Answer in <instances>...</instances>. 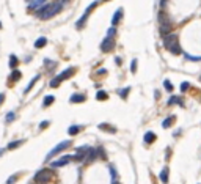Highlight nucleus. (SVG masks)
Instances as JSON below:
<instances>
[{
    "instance_id": "f8f14e48",
    "label": "nucleus",
    "mask_w": 201,
    "mask_h": 184,
    "mask_svg": "<svg viewBox=\"0 0 201 184\" xmlns=\"http://www.w3.org/2000/svg\"><path fill=\"white\" fill-rule=\"evenodd\" d=\"M96 154H98V151L94 148H90L88 149V153H87V159H85V164H90L93 159H96Z\"/></svg>"
},
{
    "instance_id": "6ab92c4d",
    "label": "nucleus",
    "mask_w": 201,
    "mask_h": 184,
    "mask_svg": "<svg viewBox=\"0 0 201 184\" xmlns=\"http://www.w3.org/2000/svg\"><path fill=\"white\" fill-rule=\"evenodd\" d=\"M99 129H102V131H109V132H112V134H115V132H116V127L110 126V124H105V123H100V124H99Z\"/></svg>"
},
{
    "instance_id": "393cba45",
    "label": "nucleus",
    "mask_w": 201,
    "mask_h": 184,
    "mask_svg": "<svg viewBox=\"0 0 201 184\" xmlns=\"http://www.w3.org/2000/svg\"><path fill=\"white\" fill-rule=\"evenodd\" d=\"M54 101H55V98L52 96V94H49V96H46V98H44V101H43V105H44V107H49V105L52 104Z\"/></svg>"
},
{
    "instance_id": "39448f33",
    "label": "nucleus",
    "mask_w": 201,
    "mask_h": 184,
    "mask_svg": "<svg viewBox=\"0 0 201 184\" xmlns=\"http://www.w3.org/2000/svg\"><path fill=\"white\" fill-rule=\"evenodd\" d=\"M71 146V142L69 140H65V142H60L58 145H57V146H55L54 149H52V151H50L47 156H46V160H50V159H52V158H55V156H57L58 153H61V151H63V149H66V148H69Z\"/></svg>"
},
{
    "instance_id": "79ce46f5",
    "label": "nucleus",
    "mask_w": 201,
    "mask_h": 184,
    "mask_svg": "<svg viewBox=\"0 0 201 184\" xmlns=\"http://www.w3.org/2000/svg\"><path fill=\"white\" fill-rule=\"evenodd\" d=\"M112 184H118V181H115V183H112Z\"/></svg>"
},
{
    "instance_id": "20e7f679",
    "label": "nucleus",
    "mask_w": 201,
    "mask_h": 184,
    "mask_svg": "<svg viewBox=\"0 0 201 184\" xmlns=\"http://www.w3.org/2000/svg\"><path fill=\"white\" fill-rule=\"evenodd\" d=\"M54 176H55V173H54L52 169H41L40 171H36V175H35L33 180H35V183H38V184H46L49 181H52Z\"/></svg>"
},
{
    "instance_id": "c756f323",
    "label": "nucleus",
    "mask_w": 201,
    "mask_h": 184,
    "mask_svg": "<svg viewBox=\"0 0 201 184\" xmlns=\"http://www.w3.org/2000/svg\"><path fill=\"white\" fill-rule=\"evenodd\" d=\"M109 170H110V175H112V183H115V181H116V170H115V167L110 165Z\"/></svg>"
},
{
    "instance_id": "ea45409f",
    "label": "nucleus",
    "mask_w": 201,
    "mask_h": 184,
    "mask_svg": "<svg viewBox=\"0 0 201 184\" xmlns=\"http://www.w3.org/2000/svg\"><path fill=\"white\" fill-rule=\"evenodd\" d=\"M159 3H160V7H165V5H167V2H165V0H160Z\"/></svg>"
},
{
    "instance_id": "a878e982",
    "label": "nucleus",
    "mask_w": 201,
    "mask_h": 184,
    "mask_svg": "<svg viewBox=\"0 0 201 184\" xmlns=\"http://www.w3.org/2000/svg\"><path fill=\"white\" fill-rule=\"evenodd\" d=\"M18 57L16 55H10V68H13V69H16V66H18Z\"/></svg>"
},
{
    "instance_id": "9b49d317",
    "label": "nucleus",
    "mask_w": 201,
    "mask_h": 184,
    "mask_svg": "<svg viewBox=\"0 0 201 184\" xmlns=\"http://www.w3.org/2000/svg\"><path fill=\"white\" fill-rule=\"evenodd\" d=\"M85 94H79V93H76V94H72V96L69 98V102L71 104H76V102H83L85 101Z\"/></svg>"
},
{
    "instance_id": "0eeeda50",
    "label": "nucleus",
    "mask_w": 201,
    "mask_h": 184,
    "mask_svg": "<svg viewBox=\"0 0 201 184\" xmlns=\"http://www.w3.org/2000/svg\"><path fill=\"white\" fill-rule=\"evenodd\" d=\"M98 3H99V2H91V5H90V7H88V8L85 10V14H83L82 18L76 22V27H77V29H80V27H83V25H85V22H87V19H88V14H90V11H91L94 7H96Z\"/></svg>"
},
{
    "instance_id": "2f4dec72",
    "label": "nucleus",
    "mask_w": 201,
    "mask_h": 184,
    "mask_svg": "<svg viewBox=\"0 0 201 184\" xmlns=\"http://www.w3.org/2000/svg\"><path fill=\"white\" fill-rule=\"evenodd\" d=\"M18 178H19V175H18V173L11 175V176H10V180L7 181V184H14V183H16V180H18Z\"/></svg>"
},
{
    "instance_id": "5701e85b",
    "label": "nucleus",
    "mask_w": 201,
    "mask_h": 184,
    "mask_svg": "<svg viewBox=\"0 0 201 184\" xmlns=\"http://www.w3.org/2000/svg\"><path fill=\"white\" fill-rule=\"evenodd\" d=\"M21 77H22V72L18 71V69H14V71L10 74V79H11V80H19Z\"/></svg>"
},
{
    "instance_id": "423d86ee",
    "label": "nucleus",
    "mask_w": 201,
    "mask_h": 184,
    "mask_svg": "<svg viewBox=\"0 0 201 184\" xmlns=\"http://www.w3.org/2000/svg\"><path fill=\"white\" fill-rule=\"evenodd\" d=\"M116 46V41L113 40V38H105V40L102 41V44H100V51L102 52H112Z\"/></svg>"
},
{
    "instance_id": "f3484780",
    "label": "nucleus",
    "mask_w": 201,
    "mask_h": 184,
    "mask_svg": "<svg viewBox=\"0 0 201 184\" xmlns=\"http://www.w3.org/2000/svg\"><path fill=\"white\" fill-rule=\"evenodd\" d=\"M159 178H160V181L164 183V184H167V183H168V167H164V170L160 171Z\"/></svg>"
},
{
    "instance_id": "b1692460",
    "label": "nucleus",
    "mask_w": 201,
    "mask_h": 184,
    "mask_svg": "<svg viewBox=\"0 0 201 184\" xmlns=\"http://www.w3.org/2000/svg\"><path fill=\"white\" fill-rule=\"evenodd\" d=\"M38 79H40V76H36V77H33V79L30 80V83H29V85H27V88H25V90H24V93H25V94H27V93H29V91L32 90V87H33V85H35V83L38 82Z\"/></svg>"
},
{
    "instance_id": "a19ab883",
    "label": "nucleus",
    "mask_w": 201,
    "mask_h": 184,
    "mask_svg": "<svg viewBox=\"0 0 201 184\" xmlns=\"http://www.w3.org/2000/svg\"><path fill=\"white\" fill-rule=\"evenodd\" d=\"M3 153H5V149H3V148H0V156H2Z\"/></svg>"
},
{
    "instance_id": "dca6fc26",
    "label": "nucleus",
    "mask_w": 201,
    "mask_h": 184,
    "mask_svg": "<svg viewBox=\"0 0 201 184\" xmlns=\"http://www.w3.org/2000/svg\"><path fill=\"white\" fill-rule=\"evenodd\" d=\"M167 104H178V105H184V99L181 98V96H171L170 99H168V102Z\"/></svg>"
},
{
    "instance_id": "2eb2a0df",
    "label": "nucleus",
    "mask_w": 201,
    "mask_h": 184,
    "mask_svg": "<svg viewBox=\"0 0 201 184\" xmlns=\"http://www.w3.org/2000/svg\"><path fill=\"white\" fill-rule=\"evenodd\" d=\"M156 134L154 132H151V131H148L146 134H145V137H143V140H145V143H153L154 140H156Z\"/></svg>"
},
{
    "instance_id": "f03ea898",
    "label": "nucleus",
    "mask_w": 201,
    "mask_h": 184,
    "mask_svg": "<svg viewBox=\"0 0 201 184\" xmlns=\"http://www.w3.org/2000/svg\"><path fill=\"white\" fill-rule=\"evenodd\" d=\"M164 46H165L167 51H170V54H173V55H179V54H181L179 38H178V35H173V33H170V35L164 36Z\"/></svg>"
},
{
    "instance_id": "9d476101",
    "label": "nucleus",
    "mask_w": 201,
    "mask_h": 184,
    "mask_svg": "<svg viewBox=\"0 0 201 184\" xmlns=\"http://www.w3.org/2000/svg\"><path fill=\"white\" fill-rule=\"evenodd\" d=\"M88 149H90V146H80V148H77V156H74V160H82V159H85Z\"/></svg>"
},
{
    "instance_id": "f257e3e1",
    "label": "nucleus",
    "mask_w": 201,
    "mask_h": 184,
    "mask_svg": "<svg viewBox=\"0 0 201 184\" xmlns=\"http://www.w3.org/2000/svg\"><path fill=\"white\" fill-rule=\"evenodd\" d=\"M63 3L66 2H47L41 10H38V18L40 19H50L52 16L60 13L63 8Z\"/></svg>"
},
{
    "instance_id": "c85d7f7f",
    "label": "nucleus",
    "mask_w": 201,
    "mask_h": 184,
    "mask_svg": "<svg viewBox=\"0 0 201 184\" xmlns=\"http://www.w3.org/2000/svg\"><path fill=\"white\" fill-rule=\"evenodd\" d=\"M14 120H16V113H14V112H8L5 121H7V123H11V121H14Z\"/></svg>"
},
{
    "instance_id": "37998d69",
    "label": "nucleus",
    "mask_w": 201,
    "mask_h": 184,
    "mask_svg": "<svg viewBox=\"0 0 201 184\" xmlns=\"http://www.w3.org/2000/svg\"><path fill=\"white\" fill-rule=\"evenodd\" d=\"M0 29H2V22H0Z\"/></svg>"
},
{
    "instance_id": "72a5a7b5",
    "label": "nucleus",
    "mask_w": 201,
    "mask_h": 184,
    "mask_svg": "<svg viewBox=\"0 0 201 184\" xmlns=\"http://www.w3.org/2000/svg\"><path fill=\"white\" fill-rule=\"evenodd\" d=\"M60 85V80H58V77H54L52 80H50V87L55 88V87H58Z\"/></svg>"
},
{
    "instance_id": "c9c22d12",
    "label": "nucleus",
    "mask_w": 201,
    "mask_h": 184,
    "mask_svg": "<svg viewBox=\"0 0 201 184\" xmlns=\"http://www.w3.org/2000/svg\"><path fill=\"white\" fill-rule=\"evenodd\" d=\"M131 71H132V72L137 71V60H132V63H131Z\"/></svg>"
},
{
    "instance_id": "7c9ffc66",
    "label": "nucleus",
    "mask_w": 201,
    "mask_h": 184,
    "mask_svg": "<svg viewBox=\"0 0 201 184\" xmlns=\"http://www.w3.org/2000/svg\"><path fill=\"white\" fill-rule=\"evenodd\" d=\"M164 87H165L167 91H173V83L170 80H164Z\"/></svg>"
},
{
    "instance_id": "a211bd4d",
    "label": "nucleus",
    "mask_w": 201,
    "mask_h": 184,
    "mask_svg": "<svg viewBox=\"0 0 201 184\" xmlns=\"http://www.w3.org/2000/svg\"><path fill=\"white\" fill-rule=\"evenodd\" d=\"M82 129H83V127H82V126H77V124H74V126H69L68 134H69V135H76V134H79Z\"/></svg>"
},
{
    "instance_id": "aec40b11",
    "label": "nucleus",
    "mask_w": 201,
    "mask_h": 184,
    "mask_svg": "<svg viewBox=\"0 0 201 184\" xmlns=\"http://www.w3.org/2000/svg\"><path fill=\"white\" fill-rule=\"evenodd\" d=\"M175 115H171V116H168V118H167V120H164V123H162V126H164L165 127V129H168V127L173 124V123H175Z\"/></svg>"
},
{
    "instance_id": "1a4fd4ad",
    "label": "nucleus",
    "mask_w": 201,
    "mask_h": 184,
    "mask_svg": "<svg viewBox=\"0 0 201 184\" xmlns=\"http://www.w3.org/2000/svg\"><path fill=\"white\" fill-rule=\"evenodd\" d=\"M74 72H76V68H66L61 74H58L57 77H58V80L61 82V80H66V79H69L71 76H74Z\"/></svg>"
},
{
    "instance_id": "58836bf2",
    "label": "nucleus",
    "mask_w": 201,
    "mask_h": 184,
    "mask_svg": "<svg viewBox=\"0 0 201 184\" xmlns=\"http://www.w3.org/2000/svg\"><path fill=\"white\" fill-rule=\"evenodd\" d=\"M3 99H5V94H3V93H0V105H2V102H3Z\"/></svg>"
},
{
    "instance_id": "473e14b6",
    "label": "nucleus",
    "mask_w": 201,
    "mask_h": 184,
    "mask_svg": "<svg viewBox=\"0 0 201 184\" xmlns=\"http://www.w3.org/2000/svg\"><path fill=\"white\" fill-rule=\"evenodd\" d=\"M115 33H116V29H115V27H110L109 32H107V38H113Z\"/></svg>"
},
{
    "instance_id": "cd10ccee",
    "label": "nucleus",
    "mask_w": 201,
    "mask_h": 184,
    "mask_svg": "<svg viewBox=\"0 0 201 184\" xmlns=\"http://www.w3.org/2000/svg\"><path fill=\"white\" fill-rule=\"evenodd\" d=\"M22 143H24V140H14V142H11V143L8 145V149H14V148L21 146Z\"/></svg>"
},
{
    "instance_id": "7ed1b4c3",
    "label": "nucleus",
    "mask_w": 201,
    "mask_h": 184,
    "mask_svg": "<svg viewBox=\"0 0 201 184\" xmlns=\"http://www.w3.org/2000/svg\"><path fill=\"white\" fill-rule=\"evenodd\" d=\"M157 19H159V29H160V33L164 36L167 35H170V32L173 29V24H171V21H170V16H167L164 11H160L159 16H157Z\"/></svg>"
},
{
    "instance_id": "4468645a",
    "label": "nucleus",
    "mask_w": 201,
    "mask_h": 184,
    "mask_svg": "<svg viewBox=\"0 0 201 184\" xmlns=\"http://www.w3.org/2000/svg\"><path fill=\"white\" fill-rule=\"evenodd\" d=\"M121 16H123V8H118L115 11V16L112 18V24H113L112 27H115L116 24H118V21H121Z\"/></svg>"
},
{
    "instance_id": "412c9836",
    "label": "nucleus",
    "mask_w": 201,
    "mask_h": 184,
    "mask_svg": "<svg viewBox=\"0 0 201 184\" xmlns=\"http://www.w3.org/2000/svg\"><path fill=\"white\" fill-rule=\"evenodd\" d=\"M46 44H47V40H46L44 36H41V38H38V40H36V43H35V47H36V49H41V47H44V46H46Z\"/></svg>"
},
{
    "instance_id": "4be33fe9",
    "label": "nucleus",
    "mask_w": 201,
    "mask_h": 184,
    "mask_svg": "<svg viewBox=\"0 0 201 184\" xmlns=\"http://www.w3.org/2000/svg\"><path fill=\"white\" fill-rule=\"evenodd\" d=\"M107 98H109V94H107V91H104V90H100V91L96 93V99H98V101H105Z\"/></svg>"
},
{
    "instance_id": "e433bc0d",
    "label": "nucleus",
    "mask_w": 201,
    "mask_h": 184,
    "mask_svg": "<svg viewBox=\"0 0 201 184\" xmlns=\"http://www.w3.org/2000/svg\"><path fill=\"white\" fill-rule=\"evenodd\" d=\"M189 60H201V57H193V55H189V54H184Z\"/></svg>"
},
{
    "instance_id": "ddd939ff",
    "label": "nucleus",
    "mask_w": 201,
    "mask_h": 184,
    "mask_svg": "<svg viewBox=\"0 0 201 184\" xmlns=\"http://www.w3.org/2000/svg\"><path fill=\"white\" fill-rule=\"evenodd\" d=\"M47 2H44V0H33V2H30V5H29V7L32 8V10H38V8H43L44 7V5H46Z\"/></svg>"
},
{
    "instance_id": "4c0bfd02",
    "label": "nucleus",
    "mask_w": 201,
    "mask_h": 184,
    "mask_svg": "<svg viewBox=\"0 0 201 184\" xmlns=\"http://www.w3.org/2000/svg\"><path fill=\"white\" fill-rule=\"evenodd\" d=\"M49 126V121H43L40 123V129H44V127H47Z\"/></svg>"
},
{
    "instance_id": "bb28decb",
    "label": "nucleus",
    "mask_w": 201,
    "mask_h": 184,
    "mask_svg": "<svg viewBox=\"0 0 201 184\" xmlns=\"http://www.w3.org/2000/svg\"><path fill=\"white\" fill-rule=\"evenodd\" d=\"M129 91H131V87H126V88H123V90H120V91H118V94H120V98L126 99V98H127V94H129Z\"/></svg>"
},
{
    "instance_id": "f704fd0d",
    "label": "nucleus",
    "mask_w": 201,
    "mask_h": 184,
    "mask_svg": "<svg viewBox=\"0 0 201 184\" xmlns=\"http://www.w3.org/2000/svg\"><path fill=\"white\" fill-rule=\"evenodd\" d=\"M189 88H190V83L189 82H182L181 83V91H187Z\"/></svg>"
},
{
    "instance_id": "6e6552de",
    "label": "nucleus",
    "mask_w": 201,
    "mask_h": 184,
    "mask_svg": "<svg viewBox=\"0 0 201 184\" xmlns=\"http://www.w3.org/2000/svg\"><path fill=\"white\" fill-rule=\"evenodd\" d=\"M72 159H74V156H65V158H61L58 160H55V162H52V164H50V167H52V169H57V167H61V165L68 164L69 160H72Z\"/></svg>"
}]
</instances>
